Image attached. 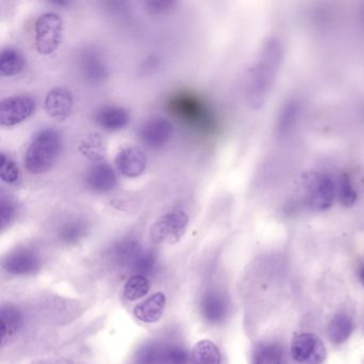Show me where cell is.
I'll use <instances>...</instances> for the list:
<instances>
[{"instance_id":"4dcf8cb0","label":"cell","mask_w":364,"mask_h":364,"mask_svg":"<svg viewBox=\"0 0 364 364\" xmlns=\"http://www.w3.org/2000/svg\"><path fill=\"white\" fill-rule=\"evenodd\" d=\"M176 5V3L173 0H149V1L144 3L146 11L153 14V16H159V14L169 12L170 10L173 9Z\"/></svg>"},{"instance_id":"7402d4cb","label":"cell","mask_w":364,"mask_h":364,"mask_svg":"<svg viewBox=\"0 0 364 364\" xmlns=\"http://www.w3.org/2000/svg\"><path fill=\"white\" fill-rule=\"evenodd\" d=\"M193 364H221V353L215 343L210 340L198 342L191 351Z\"/></svg>"},{"instance_id":"ffe728a7","label":"cell","mask_w":364,"mask_h":364,"mask_svg":"<svg viewBox=\"0 0 364 364\" xmlns=\"http://www.w3.org/2000/svg\"><path fill=\"white\" fill-rule=\"evenodd\" d=\"M24 316L16 306H3L0 310V336L1 344H5L6 338H10L18 331L23 326Z\"/></svg>"},{"instance_id":"8992f818","label":"cell","mask_w":364,"mask_h":364,"mask_svg":"<svg viewBox=\"0 0 364 364\" xmlns=\"http://www.w3.org/2000/svg\"><path fill=\"white\" fill-rule=\"evenodd\" d=\"M336 201V180L325 172L311 176L306 185V206L315 213L326 212Z\"/></svg>"},{"instance_id":"8fae6325","label":"cell","mask_w":364,"mask_h":364,"mask_svg":"<svg viewBox=\"0 0 364 364\" xmlns=\"http://www.w3.org/2000/svg\"><path fill=\"white\" fill-rule=\"evenodd\" d=\"M117 169L125 178H136L144 173L148 159L141 149L124 146L117 153L114 159Z\"/></svg>"},{"instance_id":"e0dca14e","label":"cell","mask_w":364,"mask_h":364,"mask_svg":"<svg viewBox=\"0 0 364 364\" xmlns=\"http://www.w3.org/2000/svg\"><path fill=\"white\" fill-rule=\"evenodd\" d=\"M167 298L164 293L153 294L134 308V316L144 323L159 321L165 312Z\"/></svg>"},{"instance_id":"d4e9b609","label":"cell","mask_w":364,"mask_h":364,"mask_svg":"<svg viewBox=\"0 0 364 364\" xmlns=\"http://www.w3.org/2000/svg\"><path fill=\"white\" fill-rule=\"evenodd\" d=\"M151 282L144 274H136L127 281L123 289L124 297L129 301H136L148 295Z\"/></svg>"},{"instance_id":"603a6c76","label":"cell","mask_w":364,"mask_h":364,"mask_svg":"<svg viewBox=\"0 0 364 364\" xmlns=\"http://www.w3.org/2000/svg\"><path fill=\"white\" fill-rule=\"evenodd\" d=\"M88 225L82 218H70L60 225L59 238L65 244H75L86 235Z\"/></svg>"},{"instance_id":"1f68e13d","label":"cell","mask_w":364,"mask_h":364,"mask_svg":"<svg viewBox=\"0 0 364 364\" xmlns=\"http://www.w3.org/2000/svg\"><path fill=\"white\" fill-rule=\"evenodd\" d=\"M358 279H359L360 282L364 287V263H362L359 268H358Z\"/></svg>"},{"instance_id":"5bb4252c","label":"cell","mask_w":364,"mask_h":364,"mask_svg":"<svg viewBox=\"0 0 364 364\" xmlns=\"http://www.w3.org/2000/svg\"><path fill=\"white\" fill-rule=\"evenodd\" d=\"M39 267L40 259L37 253L27 248L18 249L16 252H12L4 262L6 272L14 276L33 274Z\"/></svg>"},{"instance_id":"6da1fadb","label":"cell","mask_w":364,"mask_h":364,"mask_svg":"<svg viewBox=\"0 0 364 364\" xmlns=\"http://www.w3.org/2000/svg\"><path fill=\"white\" fill-rule=\"evenodd\" d=\"M283 48L277 39H268L262 46L246 77L247 102L255 109L267 102L282 65Z\"/></svg>"},{"instance_id":"484cf974","label":"cell","mask_w":364,"mask_h":364,"mask_svg":"<svg viewBox=\"0 0 364 364\" xmlns=\"http://www.w3.org/2000/svg\"><path fill=\"white\" fill-rule=\"evenodd\" d=\"M0 178L8 185H14L20 181V168L16 161L7 153L0 154Z\"/></svg>"},{"instance_id":"9a60e30c","label":"cell","mask_w":364,"mask_h":364,"mask_svg":"<svg viewBox=\"0 0 364 364\" xmlns=\"http://www.w3.org/2000/svg\"><path fill=\"white\" fill-rule=\"evenodd\" d=\"M95 121L104 131L119 132L129 124L131 116L125 108L116 105H106L97 110Z\"/></svg>"},{"instance_id":"52a82bcc","label":"cell","mask_w":364,"mask_h":364,"mask_svg":"<svg viewBox=\"0 0 364 364\" xmlns=\"http://www.w3.org/2000/svg\"><path fill=\"white\" fill-rule=\"evenodd\" d=\"M78 70L82 77L97 85L103 82L109 76L107 59L101 48L89 46L80 50L77 57Z\"/></svg>"},{"instance_id":"44dd1931","label":"cell","mask_w":364,"mask_h":364,"mask_svg":"<svg viewBox=\"0 0 364 364\" xmlns=\"http://www.w3.org/2000/svg\"><path fill=\"white\" fill-rule=\"evenodd\" d=\"M253 364H287L282 346L277 343H262L253 353Z\"/></svg>"},{"instance_id":"4fadbf2b","label":"cell","mask_w":364,"mask_h":364,"mask_svg":"<svg viewBox=\"0 0 364 364\" xmlns=\"http://www.w3.org/2000/svg\"><path fill=\"white\" fill-rule=\"evenodd\" d=\"M85 182L90 191L104 193L116 188L118 178L114 168L106 161H102L91 166L85 176Z\"/></svg>"},{"instance_id":"3957f363","label":"cell","mask_w":364,"mask_h":364,"mask_svg":"<svg viewBox=\"0 0 364 364\" xmlns=\"http://www.w3.org/2000/svg\"><path fill=\"white\" fill-rule=\"evenodd\" d=\"M168 112L178 121L199 132L212 131L215 127L212 110L203 100L191 92L172 95L167 103Z\"/></svg>"},{"instance_id":"2e32d148","label":"cell","mask_w":364,"mask_h":364,"mask_svg":"<svg viewBox=\"0 0 364 364\" xmlns=\"http://www.w3.org/2000/svg\"><path fill=\"white\" fill-rule=\"evenodd\" d=\"M230 304L221 291H210L202 298L201 313L210 323H220L229 314Z\"/></svg>"},{"instance_id":"7a4b0ae2","label":"cell","mask_w":364,"mask_h":364,"mask_svg":"<svg viewBox=\"0 0 364 364\" xmlns=\"http://www.w3.org/2000/svg\"><path fill=\"white\" fill-rule=\"evenodd\" d=\"M63 150V137L54 127L40 129L31 140L24 163L31 174H43L56 163Z\"/></svg>"},{"instance_id":"d6986e66","label":"cell","mask_w":364,"mask_h":364,"mask_svg":"<svg viewBox=\"0 0 364 364\" xmlns=\"http://www.w3.org/2000/svg\"><path fill=\"white\" fill-rule=\"evenodd\" d=\"M26 67V59L24 55L16 48H3L0 53V76L12 77L24 71Z\"/></svg>"},{"instance_id":"7c38bea8","label":"cell","mask_w":364,"mask_h":364,"mask_svg":"<svg viewBox=\"0 0 364 364\" xmlns=\"http://www.w3.org/2000/svg\"><path fill=\"white\" fill-rule=\"evenodd\" d=\"M73 106V95L65 87H54L48 91L44 100L46 114L55 120H67L72 114Z\"/></svg>"},{"instance_id":"9c48e42d","label":"cell","mask_w":364,"mask_h":364,"mask_svg":"<svg viewBox=\"0 0 364 364\" xmlns=\"http://www.w3.org/2000/svg\"><path fill=\"white\" fill-rule=\"evenodd\" d=\"M291 357L299 364H321L327 350L323 341L313 333H302L291 343Z\"/></svg>"},{"instance_id":"83f0119b","label":"cell","mask_w":364,"mask_h":364,"mask_svg":"<svg viewBox=\"0 0 364 364\" xmlns=\"http://www.w3.org/2000/svg\"><path fill=\"white\" fill-rule=\"evenodd\" d=\"M80 151L85 156L95 161H102L105 152L103 140L99 135L88 136L80 144Z\"/></svg>"},{"instance_id":"f1b7e54d","label":"cell","mask_w":364,"mask_h":364,"mask_svg":"<svg viewBox=\"0 0 364 364\" xmlns=\"http://www.w3.org/2000/svg\"><path fill=\"white\" fill-rule=\"evenodd\" d=\"M131 265L133 266L136 274H144L152 272L155 266V257L151 252L141 251L137 257L132 262Z\"/></svg>"},{"instance_id":"cb8c5ba5","label":"cell","mask_w":364,"mask_h":364,"mask_svg":"<svg viewBox=\"0 0 364 364\" xmlns=\"http://www.w3.org/2000/svg\"><path fill=\"white\" fill-rule=\"evenodd\" d=\"M336 182V201L346 208L355 205L359 199V191L353 183V178L348 174H343Z\"/></svg>"},{"instance_id":"f546056e","label":"cell","mask_w":364,"mask_h":364,"mask_svg":"<svg viewBox=\"0 0 364 364\" xmlns=\"http://www.w3.org/2000/svg\"><path fill=\"white\" fill-rule=\"evenodd\" d=\"M161 359H163V348L151 345V346L144 347L138 353L137 364H161Z\"/></svg>"},{"instance_id":"30bf717a","label":"cell","mask_w":364,"mask_h":364,"mask_svg":"<svg viewBox=\"0 0 364 364\" xmlns=\"http://www.w3.org/2000/svg\"><path fill=\"white\" fill-rule=\"evenodd\" d=\"M173 132L171 121L163 117H154L140 127L139 137L149 148L161 149L170 141Z\"/></svg>"},{"instance_id":"277c9868","label":"cell","mask_w":364,"mask_h":364,"mask_svg":"<svg viewBox=\"0 0 364 364\" xmlns=\"http://www.w3.org/2000/svg\"><path fill=\"white\" fill-rule=\"evenodd\" d=\"M63 18L56 12L40 14L35 23V43L42 56L54 54L63 38Z\"/></svg>"},{"instance_id":"ba28073f","label":"cell","mask_w":364,"mask_h":364,"mask_svg":"<svg viewBox=\"0 0 364 364\" xmlns=\"http://www.w3.org/2000/svg\"><path fill=\"white\" fill-rule=\"evenodd\" d=\"M36 110V101L26 95L6 97L0 103V125L11 127L24 122L33 116Z\"/></svg>"},{"instance_id":"4316f807","label":"cell","mask_w":364,"mask_h":364,"mask_svg":"<svg viewBox=\"0 0 364 364\" xmlns=\"http://www.w3.org/2000/svg\"><path fill=\"white\" fill-rule=\"evenodd\" d=\"M18 205L11 196L1 191L0 193V225L5 229L11 225L18 216Z\"/></svg>"},{"instance_id":"5b68a950","label":"cell","mask_w":364,"mask_h":364,"mask_svg":"<svg viewBox=\"0 0 364 364\" xmlns=\"http://www.w3.org/2000/svg\"><path fill=\"white\" fill-rule=\"evenodd\" d=\"M188 223L186 210L180 208L168 210L151 227V240L155 245L176 244L184 235Z\"/></svg>"},{"instance_id":"ac0fdd59","label":"cell","mask_w":364,"mask_h":364,"mask_svg":"<svg viewBox=\"0 0 364 364\" xmlns=\"http://www.w3.org/2000/svg\"><path fill=\"white\" fill-rule=\"evenodd\" d=\"M355 325L353 317L346 312H338L332 317L328 326V336L333 344H344L351 334H353Z\"/></svg>"}]
</instances>
